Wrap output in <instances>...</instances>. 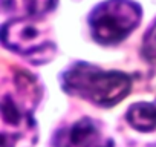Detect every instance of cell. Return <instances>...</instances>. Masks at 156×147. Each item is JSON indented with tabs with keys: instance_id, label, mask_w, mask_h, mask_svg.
<instances>
[{
	"instance_id": "obj_2",
	"label": "cell",
	"mask_w": 156,
	"mask_h": 147,
	"mask_svg": "<svg viewBox=\"0 0 156 147\" xmlns=\"http://www.w3.org/2000/svg\"><path fill=\"white\" fill-rule=\"evenodd\" d=\"M141 16L139 5L132 0H106L89 17L92 37L101 45H116L135 31Z\"/></svg>"
},
{
	"instance_id": "obj_8",
	"label": "cell",
	"mask_w": 156,
	"mask_h": 147,
	"mask_svg": "<svg viewBox=\"0 0 156 147\" xmlns=\"http://www.w3.org/2000/svg\"><path fill=\"white\" fill-rule=\"evenodd\" d=\"M142 54H144L145 60L156 64V20L153 22V25L148 28V31L144 35Z\"/></svg>"
},
{
	"instance_id": "obj_3",
	"label": "cell",
	"mask_w": 156,
	"mask_h": 147,
	"mask_svg": "<svg viewBox=\"0 0 156 147\" xmlns=\"http://www.w3.org/2000/svg\"><path fill=\"white\" fill-rule=\"evenodd\" d=\"M2 41L6 48L22 54L32 63H44L55 52L48 28L34 19H14L8 22L2 29Z\"/></svg>"
},
{
	"instance_id": "obj_1",
	"label": "cell",
	"mask_w": 156,
	"mask_h": 147,
	"mask_svg": "<svg viewBox=\"0 0 156 147\" xmlns=\"http://www.w3.org/2000/svg\"><path fill=\"white\" fill-rule=\"evenodd\" d=\"M63 89L73 97L101 107H110L124 100L132 89V77L118 70H103L78 61L61 75Z\"/></svg>"
},
{
	"instance_id": "obj_4",
	"label": "cell",
	"mask_w": 156,
	"mask_h": 147,
	"mask_svg": "<svg viewBox=\"0 0 156 147\" xmlns=\"http://www.w3.org/2000/svg\"><path fill=\"white\" fill-rule=\"evenodd\" d=\"M35 106L22 100L14 92L2 97L0 135L2 147H34L37 142V124L32 118Z\"/></svg>"
},
{
	"instance_id": "obj_6",
	"label": "cell",
	"mask_w": 156,
	"mask_h": 147,
	"mask_svg": "<svg viewBox=\"0 0 156 147\" xmlns=\"http://www.w3.org/2000/svg\"><path fill=\"white\" fill-rule=\"evenodd\" d=\"M57 5V0H2V9L5 14L16 19H38Z\"/></svg>"
},
{
	"instance_id": "obj_7",
	"label": "cell",
	"mask_w": 156,
	"mask_h": 147,
	"mask_svg": "<svg viewBox=\"0 0 156 147\" xmlns=\"http://www.w3.org/2000/svg\"><path fill=\"white\" fill-rule=\"evenodd\" d=\"M129 124L139 132H151L156 129V100L153 103H136L127 115Z\"/></svg>"
},
{
	"instance_id": "obj_9",
	"label": "cell",
	"mask_w": 156,
	"mask_h": 147,
	"mask_svg": "<svg viewBox=\"0 0 156 147\" xmlns=\"http://www.w3.org/2000/svg\"><path fill=\"white\" fill-rule=\"evenodd\" d=\"M148 147H156V145H148Z\"/></svg>"
},
{
	"instance_id": "obj_5",
	"label": "cell",
	"mask_w": 156,
	"mask_h": 147,
	"mask_svg": "<svg viewBox=\"0 0 156 147\" xmlns=\"http://www.w3.org/2000/svg\"><path fill=\"white\" fill-rule=\"evenodd\" d=\"M55 147H113L112 138H109L101 127L89 120L83 118L57 132L54 138Z\"/></svg>"
}]
</instances>
